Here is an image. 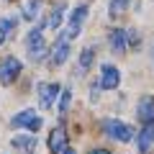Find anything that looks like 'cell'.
Instances as JSON below:
<instances>
[{
  "label": "cell",
  "instance_id": "cell-1",
  "mask_svg": "<svg viewBox=\"0 0 154 154\" xmlns=\"http://www.w3.org/2000/svg\"><path fill=\"white\" fill-rule=\"evenodd\" d=\"M26 51L33 62H41L46 57V41L41 36V28H33V31L26 33Z\"/></svg>",
  "mask_w": 154,
  "mask_h": 154
},
{
  "label": "cell",
  "instance_id": "cell-2",
  "mask_svg": "<svg viewBox=\"0 0 154 154\" xmlns=\"http://www.w3.org/2000/svg\"><path fill=\"white\" fill-rule=\"evenodd\" d=\"M88 5H77L75 11H72V16H69V21H67V31H64V36L69 38H77L80 36V31H82V23H85V18H88Z\"/></svg>",
  "mask_w": 154,
  "mask_h": 154
},
{
  "label": "cell",
  "instance_id": "cell-3",
  "mask_svg": "<svg viewBox=\"0 0 154 154\" xmlns=\"http://www.w3.org/2000/svg\"><path fill=\"white\" fill-rule=\"evenodd\" d=\"M11 123H13L16 128H28V131H38V128H41V118H38L36 110H31V108L16 113V116L11 118Z\"/></svg>",
  "mask_w": 154,
  "mask_h": 154
},
{
  "label": "cell",
  "instance_id": "cell-4",
  "mask_svg": "<svg viewBox=\"0 0 154 154\" xmlns=\"http://www.w3.org/2000/svg\"><path fill=\"white\" fill-rule=\"evenodd\" d=\"M103 131L108 134L110 139H116V141H131V136H134L131 126H126V123H121V121H116V118H108V121L103 123Z\"/></svg>",
  "mask_w": 154,
  "mask_h": 154
},
{
  "label": "cell",
  "instance_id": "cell-5",
  "mask_svg": "<svg viewBox=\"0 0 154 154\" xmlns=\"http://www.w3.org/2000/svg\"><path fill=\"white\" fill-rule=\"evenodd\" d=\"M21 69H23V64L16 59V57H5L3 64H0V82H3V85H11L13 80L21 75Z\"/></svg>",
  "mask_w": 154,
  "mask_h": 154
},
{
  "label": "cell",
  "instance_id": "cell-6",
  "mask_svg": "<svg viewBox=\"0 0 154 154\" xmlns=\"http://www.w3.org/2000/svg\"><path fill=\"white\" fill-rule=\"evenodd\" d=\"M57 95H59V85L57 82H41L38 85V105L41 108H51Z\"/></svg>",
  "mask_w": 154,
  "mask_h": 154
},
{
  "label": "cell",
  "instance_id": "cell-7",
  "mask_svg": "<svg viewBox=\"0 0 154 154\" xmlns=\"http://www.w3.org/2000/svg\"><path fill=\"white\" fill-rule=\"evenodd\" d=\"M118 82H121V75H118V69H116L113 64H103V69H100V88H105V90H116V88H118Z\"/></svg>",
  "mask_w": 154,
  "mask_h": 154
},
{
  "label": "cell",
  "instance_id": "cell-8",
  "mask_svg": "<svg viewBox=\"0 0 154 154\" xmlns=\"http://www.w3.org/2000/svg\"><path fill=\"white\" fill-rule=\"evenodd\" d=\"M67 57H69V38L62 33V36L57 38V44L51 46V62H54V64H64Z\"/></svg>",
  "mask_w": 154,
  "mask_h": 154
},
{
  "label": "cell",
  "instance_id": "cell-9",
  "mask_svg": "<svg viewBox=\"0 0 154 154\" xmlns=\"http://www.w3.org/2000/svg\"><path fill=\"white\" fill-rule=\"evenodd\" d=\"M64 141H67L64 128H62V126H57L54 131L49 134V152H51V154H59L62 149H64Z\"/></svg>",
  "mask_w": 154,
  "mask_h": 154
},
{
  "label": "cell",
  "instance_id": "cell-10",
  "mask_svg": "<svg viewBox=\"0 0 154 154\" xmlns=\"http://www.w3.org/2000/svg\"><path fill=\"white\" fill-rule=\"evenodd\" d=\"M139 118H141L144 123H152L154 121V98H152V95L141 98V103H139Z\"/></svg>",
  "mask_w": 154,
  "mask_h": 154
},
{
  "label": "cell",
  "instance_id": "cell-11",
  "mask_svg": "<svg viewBox=\"0 0 154 154\" xmlns=\"http://www.w3.org/2000/svg\"><path fill=\"white\" fill-rule=\"evenodd\" d=\"M154 144V121L144 126V131L139 134V152H149Z\"/></svg>",
  "mask_w": 154,
  "mask_h": 154
},
{
  "label": "cell",
  "instance_id": "cell-12",
  "mask_svg": "<svg viewBox=\"0 0 154 154\" xmlns=\"http://www.w3.org/2000/svg\"><path fill=\"white\" fill-rule=\"evenodd\" d=\"M108 41H110V49L116 54H123L126 51V31H110Z\"/></svg>",
  "mask_w": 154,
  "mask_h": 154
},
{
  "label": "cell",
  "instance_id": "cell-13",
  "mask_svg": "<svg viewBox=\"0 0 154 154\" xmlns=\"http://www.w3.org/2000/svg\"><path fill=\"white\" fill-rule=\"evenodd\" d=\"M13 146L21 149V152H33V146H36V139H33L31 134H21V136H13Z\"/></svg>",
  "mask_w": 154,
  "mask_h": 154
},
{
  "label": "cell",
  "instance_id": "cell-14",
  "mask_svg": "<svg viewBox=\"0 0 154 154\" xmlns=\"http://www.w3.org/2000/svg\"><path fill=\"white\" fill-rule=\"evenodd\" d=\"M13 31H16V18H11V16L0 18V44H3L5 38H11Z\"/></svg>",
  "mask_w": 154,
  "mask_h": 154
},
{
  "label": "cell",
  "instance_id": "cell-15",
  "mask_svg": "<svg viewBox=\"0 0 154 154\" xmlns=\"http://www.w3.org/2000/svg\"><path fill=\"white\" fill-rule=\"evenodd\" d=\"M41 11V0H23V18L26 21H33Z\"/></svg>",
  "mask_w": 154,
  "mask_h": 154
},
{
  "label": "cell",
  "instance_id": "cell-16",
  "mask_svg": "<svg viewBox=\"0 0 154 154\" xmlns=\"http://www.w3.org/2000/svg\"><path fill=\"white\" fill-rule=\"evenodd\" d=\"M62 18H64V3H57L54 11H51V16H49V21L44 23V28H57L62 23Z\"/></svg>",
  "mask_w": 154,
  "mask_h": 154
},
{
  "label": "cell",
  "instance_id": "cell-17",
  "mask_svg": "<svg viewBox=\"0 0 154 154\" xmlns=\"http://www.w3.org/2000/svg\"><path fill=\"white\" fill-rule=\"evenodd\" d=\"M126 8H128V0H113V3H110V8H108V13H110V18H118Z\"/></svg>",
  "mask_w": 154,
  "mask_h": 154
},
{
  "label": "cell",
  "instance_id": "cell-18",
  "mask_svg": "<svg viewBox=\"0 0 154 154\" xmlns=\"http://www.w3.org/2000/svg\"><path fill=\"white\" fill-rule=\"evenodd\" d=\"M69 100H72V90L67 88V90H62V100H59V113L62 116H64L67 108H69Z\"/></svg>",
  "mask_w": 154,
  "mask_h": 154
},
{
  "label": "cell",
  "instance_id": "cell-19",
  "mask_svg": "<svg viewBox=\"0 0 154 154\" xmlns=\"http://www.w3.org/2000/svg\"><path fill=\"white\" fill-rule=\"evenodd\" d=\"M93 54H95L93 49H85L82 54H80V67H82V69H85V67H90V64H93Z\"/></svg>",
  "mask_w": 154,
  "mask_h": 154
},
{
  "label": "cell",
  "instance_id": "cell-20",
  "mask_svg": "<svg viewBox=\"0 0 154 154\" xmlns=\"http://www.w3.org/2000/svg\"><path fill=\"white\" fill-rule=\"evenodd\" d=\"M90 154H110V152H108V149H93Z\"/></svg>",
  "mask_w": 154,
  "mask_h": 154
},
{
  "label": "cell",
  "instance_id": "cell-21",
  "mask_svg": "<svg viewBox=\"0 0 154 154\" xmlns=\"http://www.w3.org/2000/svg\"><path fill=\"white\" fill-rule=\"evenodd\" d=\"M59 154H75V149H69V146H64V149H62Z\"/></svg>",
  "mask_w": 154,
  "mask_h": 154
}]
</instances>
